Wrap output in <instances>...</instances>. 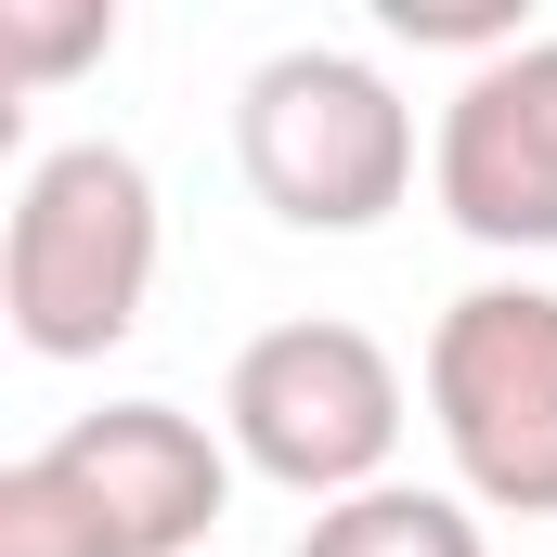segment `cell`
Masks as SVG:
<instances>
[{"instance_id":"cell-1","label":"cell","mask_w":557,"mask_h":557,"mask_svg":"<svg viewBox=\"0 0 557 557\" xmlns=\"http://www.w3.org/2000/svg\"><path fill=\"white\" fill-rule=\"evenodd\" d=\"M234 506V454L182 403H104L0 467V557H195Z\"/></svg>"},{"instance_id":"cell-2","label":"cell","mask_w":557,"mask_h":557,"mask_svg":"<svg viewBox=\"0 0 557 557\" xmlns=\"http://www.w3.org/2000/svg\"><path fill=\"white\" fill-rule=\"evenodd\" d=\"M156 169L131 143H52L26 182H13V221H0V311L39 363H104L156 298Z\"/></svg>"},{"instance_id":"cell-3","label":"cell","mask_w":557,"mask_h":557,"mask_svg":"<svg viewBox=\"0 0 557 557\" xmlns=\"http://www.w3.org/2000/svg\"><path fill=\"white\" fill-rule=\"evenodd\" d=\"M234 156H247V195L273 208L285 234H376V221L416 195V104H403L363 52L298 39L273 65H247V91H234Z\"/></svg>"},{"instance_id":"cell-4","label":"cell","mask_w":557,"mask_h":557,"mask_svg":"<svg viewBox=\"0 0 557 557\" xmlns=\"http://www.w3.org/2000/svg\"><path fill=\"white\" fill-rule=\"evenodd\" d=\"M221 428H234V454H247L273 493L350 506V493H376L389 454H403V363H389L363 324H337V311L273 324V337L234 350Z\"/></svg>"},{"instance_id":"cell-5","label":"cell","mask_w":557,"mask_h":557,"mask_svg":"<svg viewBox=\"0 0 557 557\" xmlns=\"http://www.w3.org/2000/svg\"><path fill=\"white\" fill-rule=\"evenodd\" d=\"M428 428L493 519H557V285H467L428 324Z\"/></svg>"},{"instance_id":"cell-6","label":"cell","mask_w":557,"mask_h":557,"mask_svg":"<svg viewBox=\"0 0 557 557\" xmlns=\"http://www.w3.org/2000/svg\"><path fill=\"white\" fill-rule=\"evenodd\" d=\"M428 182L467 247H506V260L557 247V39L467 65V91L441 104V143H428Z\"/></svg>"},{"instance_id":"cell-7","label":"cell","mask_w":557,"mask_h":557,"mask_svg":"<svg viewBox=\"0 0 557 557\" xmlns=\"http://www.w3.org/2000/svg\"><path fill=\"white\" fill-rule=\"evenodd\" d=\"M298 557H480L467 493H428V480H376L350 506H311Z\"/></svg>"},{"instance_id":"cell-8","label":"cell","mask_w":557,"mask_h":557,"mask_svg":"<svg viewBox=\"0 0 557 557\" xmlns=\"http://www.w3.org/2000/svg\"><path fill=\"white\" fill-rule=\"evenodd\" d=\"M91 52H117V0H0V78L13 91L91 65Z\"/></svg>"},{"instance_id":"cell-9","label":"cell","mask_w":557,"mask_h":557,"mask_svg":"<svg viewBox=\"0 0 557 557\" xmlns=\"http://www.w3.org/2000/svg\"><path fill=\"white\" fill-rule=\"evenodd\" d=\"M389 26L403 39H454V52H519V0H389Z\"/></svg>"}]
</instances>
